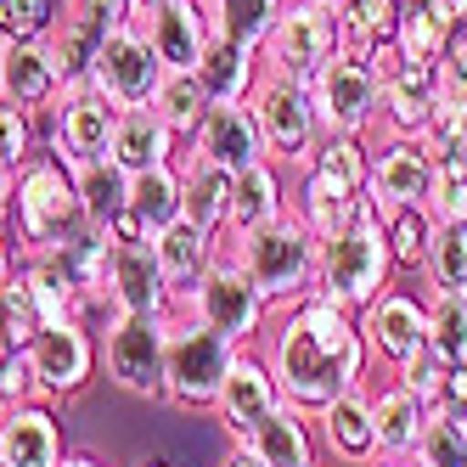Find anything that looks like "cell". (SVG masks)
I'll return each instance as SVG.
<instances>
[{"instance_id":"cell-1","label":"cell","mask_w":467,"mask_h":467,"mask_svg":"<svg viewBox=\"0 0 467 467\" xmlns=\"http://www.w3.org/2000/svg\"><path fill=\"white\" fill-rule=\"evenodd\" d=\"M265 360H271L276 389H282L287 406L316 417L338 394L366 383L372 349H366L360 316H349L338 305H327L321 293H310V298H298V305H287V316L271 332V355Z\"/></svg>"},{"instance_id":"cell-2","label":"cell","mask_w":467,"mask_h":467,"mask_svg":"<svg viewBox=\"0 0 467 467\" xmlns=\"http://www.w3.org/2000/svg\"><path fill=\"white\" fill-rule=\"evenodd\" d=\"M389 276H394V254H389V237H383V214L360 197V203L349 209V220L321 243L316 293L327 298V305L360 316L366 305H378V298L389 293Z\"/></svg>"},{"instance_id":"cell-3","label":"cell","mask_w":467,"mask_h":467,"mask_svg":"<svg viewBox=\"0 0 467 467\" xmlns=\"http://www.w3.org/2000/svg\"><path fill=\"white\" fill-rule=\"evenodd\" d=\"M231 259L248 271V282L265 293V305H298V298H310L316 293V271H321V237L298 220L293 209L287 214H276L271 225H259V231H248V237H237V243H220Z\"/></svg>"},{"instance_id":"cell-4","label":"cell","mask_w":467,"mask_h":467,"mask_svg":"<svg viewBox=\"0 0 467 467\" xmlns=\"http://www.w3.org/2000/svg\"><path fill=\"white\" fill-rule=\"evenodd\" d=\"M85 225L90 220H85V203H79L74 170L57 152L28 158L23 170L12 175V231H17V243H23V259L62 248L68 237H79Z\"/></svg>"},{"instance_id":"cell-5","label":"cell","mask_w":467,"mask_h":467,"mask_svg":"<svg viewBox=\"0 0 467 467\" xmlns=\"http://www.w3.org/2000/svg\"><path fill=\"white\" fill-rule=\"evenodd\" d=\"M344 51H349L344 12L321 6V0H287V12L276 17L271 40L259 46V68L310 85V79L327 68V62H338Z\"/></svg>"},{"instance_id":"cell-6","label":"cell","mask_w":467,"mask_h":467,"mask_svg":"<svg viewBox=\"0 0 467 467\" xmlns=\"http://www.w3.org/2000/svg\"><path fill=\"white\" fill-rule=\"evenodd\" d=\"M248 108L259 119V136H265V158L282 163V170H305L321 147V119L310 102V85L305 79H287V74H259Z\"/></svg>"},{"instance_id":"cell-7","label":"cell","mask_w":467,"mask_h":467,"mask_svg":"<svg viewBox=\"0 0 467 467\" xmlns=\"http://www.w3.org/2000/svg\"><path fill=\"white\" fill-rule=\"evenodd\" d=\"M170 321L175 316H113L102 327V360L108 378L124 394L170 400Z\"/></svg>"},{"instance_id":"cell-8","label":"cell","mask_w":467,"mask_h":467,"mask_svg":"<svg viewBox=\"0 0 467 467\" xmlns=\"http://www.w3.org/2000/svg\"><path fill=\"white\" fill-rule=\"evenodd\" d=\"M175 316H197L203 327L225 332L231 344H243V349H248L259 332H265V321H271V305H265V293L248 282L243 265L220 248V259L209 265L203 276H197V287L175 305Z\"/></svg>"},{"instance_id":"cell-9","label":"cell","mask_w":467,"mask_h":467,"mask_svg":"<svg viewBox=\"0 0 467 467\" xmlns=\"http://www.w3.org/2000/svg\"><path fill=\"white\" fill-rule=\"evenodd\" d=\"M243 344H231L225 332L203 327L197 316H175L170 321V400L186 411H203L220 400V383L231 372Z\"/></svg>"},{"instance_id":"cell-10","label":"cell","mask_w":467,"mask_h":467,"mask_svg":"<svg viewBox=\"0 0 467 467\" xmlns=\"http://www.w3.org/2000/svg\"><path fill=\"white\" fill-rule=\"evenodd\" d=\"M163 74H170V68L158 62L152 40L141 35V23H124V28H113V35H108V46L96 51L85 85L96 96H108L119 113H136V108H152Z\"/></svg>"},{"instance_id":"cell-11","label":"cell","mask_w":467,"mask_h":467,"mask_svg":"<svg viewBox=\"0 0 467 467\" xmlns=\"http://www.w3.org/2000/svg\"><path fill=\"white\" fill-rule=\"evenodd\" d=\"M310 102H316V119H321V136H360L383 119V85L366 74V62L355 51H344L338 62L310 79Z\"/></svg>"},{"instance_id":"cell-12","label":"cell","mask_w":467,"mask_h":467,"mask_svg":"<svg viewBox=\"0 0 467 467\" xmlns=\"http://www.w3.org/2000/svg\"><path fill=\"white\" fill-rule=\"evenodd\" d=\"M136 23V0H62L57 28H51V51H57V68L62 85H85L96 51L108 46L113 28Z\"/></svg>"},{"instance_id":"cell-13","label":"cell","mask_w":467,"mask_h":467,"mask_svg":"<svg viewBox=\"0 0 467 467\" xmlns=\"http://www.w3.org/2000/svg\"><path fill=\"white\" fill-rule=\"evenodd\" d=\"M23 355H28V372H35L40 400H68V394H79L96 378L102 338H96L85 321H62V327H46Z\"/></svg>"},{"instance_id":"cell-14","label":"cell","mask_w":467,"mask_h":467,"mask_svg":"<svg viewBox=\"0 0 467 467\" xmlns=\"http://www.w3.org/2000/svg\"><path fill=\"white\" fill-rule=\"evenodd\" d=\"M366 203L378 214L389 209H428L433 203V152L411 136H389L372 152V186H366Z\"/></svg>"},{"instance_id":"cell-15","label":"cell","mask_w":467,"mask_h":467,"mask_svg":"<svg viewBox=\"0 0 467 467\" xmlns=\"http://www.w3.org/2000/svg\"><path fill=\"white\" fill-rule=\"evenodd\" d=\"M113 124H119V108L108 96H96L90 85H68L57 102V130H51V152L79 170L90 158H108L113 147Z\"/></svg>"},{"instance_id":"cell-16","label":"cell","mask_w":467,"mask_h":467,"mask_svg":"<svg viewBox=\"0 0 467 467\" xmlns=\"http://www.w3.org/2000/svg\"><path fill=\"white\" fill-rule=\"evenodd\" d=\"M276 406H282V389H276L271 360H259L254 349H237V360H231V372L220 383V400H214L220 428L231 433V445H248V433Z\"/></svg>"},{"instance_id":"cell-17","label":"cell","mask_w":467,"mask_h":467,"mask_svg":"<svg viewBox=\"0 0 467 467\" xmlns=\"http://www.w3.org/2000/svg\"><path fill=\"white\" fill-rule=\"evenodd\" d=\"M186 147L225 175H243L254 163H265V136H259V119L248 102H214Z\"/></svg>"},{"instance_id":"cell-18","label":"cell","mask_w":467,"mask_h":467,"mask_svg":"<svg viewBox=\"0 0 467 467\" xmlns=\"http://www.w3.org/2000/svg\"><path fill=\"white\" fill-rule=\"evenodd\" d=\"M108 298L124 316H175V287H170V276H163L152 243H113Z\"/></svg>"},{"instance_id":"cell-19","label":"cell","mask_w":467,"mask_h":467,"mask_svg":"<svg viewBox=\"0 0 467 467\" xmlns=\"http://www.w3.org/2000/svg\"><path fill=\"white\" fill-rule=\"evenodd\" d=\"M62 90L68 85H62L51 40H0V102L40 113L62 102Z\"/></svg>"},{"instance_id":"cell-20","label":"cell","mask_w":467,"mask_h":467,"mask_svg":"<svg viewBox=\"0 0 467 467\" xmlns=\"http://www.w3.org/2000/svg\"><path fill=\"white\" fill-rule=\"evenodd\" d=\"M62 422L46 400L0 406V467H62Z\"/></svg>"},{"instance_id":"cell-21","label":"cell","mask_w":467,"mask_h":467,"mask_svg":"<svg viewBox=\"0 0 467 467\" xmlns=\"http://www.w3.org/2000/svg\"><path fill=\"white\" fill-rule=\"evenodd\" d=\"M141 35L152 40L158 62H163L170 74H192L197 62H203V46L214 40V23H209V6H203V0H175V6L141 17Z\"/></svg>"},{"instance_id":"cell-22","label":"cell","mask_w":467,"mask_h":467,"mask_svg":"<svg viewBox=\"0 0 467 467\" xmlns=\"http://www.w3.org/2000/svg\"><path fill=\"white\" fill-rule=\"evenodd\" d=\"M360 332H366V349H372L383 366H400V360H406L428 338V310H422V298L389 287L378 305L360 310Z\"/></svg>"},{"instance_id":"cell-23","label":"cell","mask_w":467,"mask_h":467,"mask_svg":"<svg viewBox=\"0 0 467 467\" xmlns=\"http://www.w3.org/2000/svg\"><path fill=\"white\" fill-rule=\"evenodd\" d=\"M108 158L119 163L124 175H147V170H163V163L181 158V136L152 108H136V113H119Z\"/></svg>"},{"instance_id":"cell-24","label":"cell","mask_w":467,"mask_h":467,"mask_svg":"<svg viewBox=\"0 0 467 467\" xmlns=\"http://www.w3.org/2000/svg\"><path fill=\"white\" fill-rule=\"evenodd\" d=\"M276 214H287V186H282V163H254V170L237 175V186H231V225L220 243H237L248 237V231L271 225Z\"/></svg>"},{"instance_id":"cell-25","label":"cell","mask_w":467,"mask_h":467,"mask_svg":"<svg viewBox=\"0 0 467 467\" xmlns=\"http://www.w3.org/2000/svg\"><path fill=\"white\" fill-rule=\"evenodd\" d=\"M316 422H321V440H327V451L338 456V462H355V467L378 462L372 394H366V389H349V394H338L327 411H316Z\"/></svg>"},{"instance_id":"cell-26","label":"cell","mask_w":467,"mask_h":467,"mask_svg":"<svg viewBox=\"0 0 467 467\" xmlns=\"http://www.w3.org/2000/svg\"><path fill=\"white\" fill-rule=\"evenodd\" d=\"M175 170H181V192H186V220L197 231H209V237H225V225H231V186H237V175L203 163L192 147L175 158Z\"/></svg>"},{"instance_id":"cell-27","label":"cell","mask_w":467,"mask_h":467,"mask_svg":"<svg viewBox=\"0 0 467 467\" xmlns=\"http://www.w3.org/2000/svg\"><path fill=\"white\" fill-rule=\"evenodd\" d=\"M186 220V192H181V170L175 163H163V170H147L130 181V225H136V237L152 243L163 237L170 225Z\"/></svg>"},{"instance_id":"cell-28","label":"cell","mask_w":467,"mask_h":467,"mask_svg":"<svg viewBox=\"0 0 467 467\" xmlns=\"http://www.w3.org/2000/svg\"><path fill=\"white\" fill-rule=\"evenodd\" d=\"M248 451H254L265 467H316V428H310V411H298V406H287V400H282V406L248 433Z\"/></svg>"},{"instance_id":"cell-29","label":"cell","mask_w":467,"mask_h":467,"mask_svg":"<svg viewBox=\"0 0 467 467\" xmlns=\"http://www.w3.org/2000/svg\"><path fill=\"white\" fill-rule=\"evenodd\" d=\"M152 254H158L163 276L175 287V305H181V298L197 287V276L220 259V237H209V231H197L192 220H181V225L163 231V237H152Z\"/></svg>"},{"instance_id":"cell-30","label":"cell","mask_w":467,"mask_h":467,"mask_svg":"<svg viewBox=\"0 0 467 467\" xmlns=\"http://www.w3.org/2000/svg\"><path fill=\"white\" fill-rule=\"evenodd\" d=\"M197 79H203V90H209V102H248L254 96V85H259V51H248V46H237V40H209L203 46V62L192 68Z\"/></svg>"},{"instance_id":"cell-31","label":"cell","mask_w":467,"mask_h":467,"mask_svg":"<svg viewBox=\"0 0 467 467\" xmlns=\"http://www.w3.org/2000/svg\"><path fill=\"white\" fill-rule=\"evenodd\" d=\"M462 35L456 17L445 0H400V28H394V40L400 51H406V62H440L451 51V40Z\"/></svg>"},{"instance_id":"cell-32","label":"cell","mask_w":467,"mask_h":467,"mask_svg":"<svg viewBox=\"0 0 467 467\" xmlns=\"http://www.w3.org/2000/svg\"><path fill=\"white\" fill-rule=\"evenodd\" d=\"M433 102H440V85H433V68L428 62H406L389 85H383V124L394 130V136H422V124L433 113Z\"/></svg>"},{"instance_id":"cell-33","label":"cell","mask_w":467,"mask_h":467,"mask_svg":"<svg viewBox=\"0 0 467 467\" xmlns=\"http://www.w3.org/2000/svg\"><path fill=\"white\" fill-rule=\"evenodd\" d=\"M130 181H136V175H124L113 158H90V163H79V170H74L85 220L96 231H108V237H113L119 220H130Z\"/></svg>"},{"instance_id":"cell-34","label":"cell","mask_w":467,"mask_h":467,"mask_svg":"<svg viewBox=\"0 0 467 467\" xmlns=\"http://www.w3.org/2000/svg\"><path fill=\"white\" fill-rule=\"evenodd\" d=\"M433 406H422V400L411 389L389 383L378 400H372V433H378V456H417V440H422V422H428Z\"/></svg>"},{"instance_id":"cell-35","label":"cell","mask_w":467,"mask_h":467,"mask_svg":"<svg viewBox=\"0 0 467 467\" xmlns=\"http://www.w3.org/2000/svg\"><path fill=\"white\" fill-rule=\"evenodd\" d=\"M305 170L344 197H366V186H372V147L360 136H321V147Z\"/></svg>"},{"instance_id":"cell-36","label":"cell","mask_w":467,"mask_h":467,"mask_svg":"<svg viewBox=\"0 0 467 467\" xmlns=\"http://www.w3.org/2000/svg\"><path fill=\"white\" fill-rule=\"evenodd\" d=\"M209 6V23L220 40H237L248 51H259L265 40H271L276 17L287 12V0H203Z\"/></svg>"},{"instance_id":"cell-37","label":"cell","mask_w":467,"mask_h":467,"mask_svg":"<svg viewBox=\"0 0 467 467\" xmlns=\"http://www.w3.org/2000/svg\"><path fill=\"white\" fill-rule=\"evenodd\" d=\"M209 108H214V102H209V90H203V79H197V74H163V85H158V96H152V113L170 124L181 141L197 136V124H203Z\"/></svg>"},{"instance_id":"cell-38","label":"cell","mask_w":467,"mask_h":467,"mask_svg":"<svg viewBox=\"0 0 467 467\" xmlns=\"http://www.w3.org/2000/svg\"><path fill=\"white\" fill-rule=\"evenodd\" d=\"M422 310H428V344L445 355V366H467V293L428 287Z\"/></svg>"},{"instance_id":"cell-39","label":"cell","mask_w":467,"mask_h":467,"mask_svg":"<svg viewBox=\"0 0 467 467\" xmlns=\"http://www.w3.org/2000/svg\"><path fill=\"white\" fill-rule=\"evenodd\" d=\"M433 231H440V220L428 209H389L383 214V237H389V254H394V271H428Z\"/></svg>"},{"instance_id":"cell-40","label":"cell","mask_w":467,"mask_h":467,"mask_svg":"<svg viewBox=\"0 0 467 467\" xmlns=\"http://www.w3.org/2000/svg\"><path fill=\"white\" fill-rule=\"evenodd\" d=\"M360 203V197H344V192H332L327 181H316L310 170H305V181H298V192H293V214L298 220H305L310 231H316V237L327 243L332 237V231H338L344 220H349V209Z\"/></svg>"},{"instance_id":"cell-41","label":"cell","mask_w":467,"mask_h":467,"mask_svg":"<svg viewBox=\"0 0 467 467\" xmlns=\"http://www.w3.org/2000/svg\"><path fill=\"white\" fill-rule=\"evenodd\" d=\"M0 332H6V344L12 349H28L46 332V316H40V298H35V287H28V276H23V265H17V276L0 287Z\"/></svg>"},{"instance_id":"cell-42","label":"cell","mask_w":467,"mask_h":467,"mask_svg":"<svg viewBox=\"0 0 467 467\" xmlns=\"http://www.w3.org/2000/svg\"><path fill=\"white\" fill-rule=\"evenodd\" d=\"M428 214L440 225L467 220V147L433 152V203H428Z\"/></svg>"},{"instance_id":"cell-43","label":"cell","mask_w":467,"mask_h":467,"mask_svg":"<svg viewBox=\"0 0 467 467\" xmlns=\"http://www.w3.org/2000/svg\"><path fill=\"white\" fill-rule=\"evenodd\" d=\"M467 451V417L445 411V406H433L428 422H422V440H417V467H456Z\"/></svg>"},{"instance_id":"cell-44","label":"cell","mask_w":467,"mask_h":467,"mask_svg":"<svg viewBox=\"0 0 467 467\" xmlns=\"http://www.w3.org/2000/svg\"><path fill=\"white\" fill-rule=\"evenodd\" d=\"M428 276H433V287H445V293H467V220H451V225L433 231Z\"/></svg>"},{"instance_id":"cell-45","label":"cell","mask_w":467,"mask_h":467,"mask_svg":"<svg viewBox=\"0 0 467 467\" xmlns=\"http://www.w3.org/2000/svg\"><path fill=\"white\" fill-rule=\"evenodd\" d=\"M445 378H451V366H445V355L433 349L428 338H422V344H417L406 360L394 366V383H400V389H411V394L422 400V406H440V394H445Z\"/></svg>"},{"instance_id":"cell-46","label":"cell","mask_w":467,"mask_h":467,"mask_svg":"<svg viewBox=\"0 0 467 467\" xmlns=\"http://www.w3.org/2000/svg\"><path fill=\"white\" fill-rule=\"evenodd\" d=\"M28 158H40V130L28 108L0 102V175H17Z\"/></svg>"},{"instance_id":"cell-47","label":"cell","mask_w":467,"mask_h":467,"mask_svg":"<svg viewBox=\"0 0 467 467\" xmlns=\"http://www.w3.org/2000/svg\"><path fill=\"white\" fill-rule=\"evenodd\" d=\"M394 28H400V0H349V6H344L349 51L378 46V40H394Z\"/></svg>"},{"instance_id":"cell-48","label":"cell","mask_w":467,"mask_h":467,"mask_svg":"<svg viewBox=\"0 0 467 467\" xmlns=\"http://www.w3.org/2000/svg\"><path fill=\"white\" fill-rule=\"evenodd\" d=\"M62 0H0V40H51Z\"/></svg>"},{"instance_id":"cell-49","label":"cell","mask_w":467,"mask_h":467,"mask_svg":"<svg viewBox=\"0 0 467 467\" xmlns=\"http://www.w3.org/2000/svg\"><path fill=\"white\" fill-rule=\"evenodd\" d=\"M428 152H445V147H467V108L456 102H433L428 124H422V136H417Z\"/></svg>"},{"instance_id":"cell-50","label":"cell","mask_w":467,"mask_h":467,"mask_svg":"<svg viewBox=\"0 0 467 467\" xmlns=\"http://www.w3.org/2000/svg\"><path fill=\"white\" fill-rule=\"evenodd\" d=\"M433 85H440V102L467 108V35H456L451 51L433 62Z\"/></svg>"},{"instance_id":"cell-51","label":"cell","mask_w":467,"mask_h":467,"mask_svg":"<svg viewBox=\"0 0 467 467\" xmlns=\"http://www.w3.org/2000/svg\"><path fill=\"white\" fill-rule=\"evenodd\" d=\"M17 400H40L35 372H28V355L17 349L6 366H0V406H17Z\"/></svg>"},{"instance_id":"cell-52","label":"cell","mask_w":467,"mask_h":467,"mask_svg":"<svg viewBox=\"0 0 467 467\" xmlns=\"http://www.w3.org/2000/svg\"><path fill=\"white\" fill-rule=\"evenodd\" d=\"M360 62H366V74H372L378 85H389L400 68H406V51H400V40H378V46H360L355 51Z\"/></svg>"},{"instance_id":"cell-53","label":"cell","mask_w":467,"mask_h":467,"mask_svg":"<svg viewBox=\"0 0 467 467\" xmlns=\"http://www.w3.org/2000/svg\"><path fill=\"white\" fill-rule=\"evenodd\" d=\"M440 406L467 417V366H451V378H445V394H440Z\"/></svg>"},{"instance_id":"cell-54","label":"cell","mask_w":467,"mask_h":467,"mask_svg":"<svg viewBox=\"0 0 467 467\" xmlns=\"http://www.w3.org/2000/svg\"><path fill=\"white\" fill-rule=\"evenodd\" d=\"M220 467H265V462H259V456H254L248 445H231V456H225Z\"/></svg>"},{"instance_id":"cell-55","label":"cell","mask_w":467,"mask_h":467,"mask_svg":"<svg viewBox=\"0 0 467 467\" xmlns=\"http://www.w3.org/2000/svg\"><path fill=\"white\" fill-rule=\"evenodd\" d=\"M163 6H175V0H136V23L152 17V12H163Z\"/></svg>"},{"instance_id":"cell-56","label":"cell","mask_w":467,"mask_h":467,"mask_svg":"<svg viewBox=\"0 0 467 467\" xmlns=\"http://www.w3.org/2000/svg\"><path fill=\"white\" fill-rule=\"evenodd\" d=\"M445 6H451V17H456V28H462V35H467V0H445Z\"/></svg>"},{"instance_id":"cell-57","label":"cell","mask_w":467,"mask_h":467,"mask_svg":"<svg viewBox=\"0 0 467 467\" xmlns=\"http://www.w3.org/2000/svg\"><path fill=\"white\" fill-rule=\"evenodd\" d=\"M62 467H108V462H96V456H62Z\"/></svg>"},{"instance_id":"cell-58","label":"cell","mask_w":467,"mask_h":467,"mask_svg":"<svg viewBox=\"0 0 467 467\" xmlns=\"http://www.w3.org/2000/svg\"><path fill=\"white\" fill-rule=\"evenodd\" d=\"M378 467H417L411 456H378Z\"/></svg>"},{"instance_id":"cell-59","label":"cell","mask_w":467,"mask_h":467,"mask_svg":"<svg viewBox=\"0 0 467 467\" xmlns=\"http://www.w3.org/2000/svg\"><path fill=\"white\" fill-rule=\"evenodd\" d=\"M12 355H17V349H12V344H6V332H0V366H6V360H12Z\"/></svg>"},{"instance_id":"cell-60","label":"cell","mask_w":467,"mask_h":467,"mask_svg":"<svg viewBox=\"0 0 467 467\" xmlns=\"http://www.w3.org/2000/svg\"><path fill=\"white\" fill-rule=\"evenodd\" d=\"M321 6H332V12H344V6H349V0H321Z\"/></svg>"},{"instance_id":"cell-61","label":"cell","mask_w":467,"mask_h":467,"mask_svg":"<svg viewBox=\"0 0 467 467\" xmlns=\"http://www.w3.org/2000/svg\"><path fill=\"white\" fill-rule=\"evenodd\" d=\"M147 467H170V462H147Z\"/></svg>"},{"instance_id":"cell-62","label":"cell","mask_w":467,"mask_h":467,"mask_svg":"<svg viewBox=\"0 0 467 467\" xmlns=\"http://www.w3.org/2000/svg\"><path fill=\"white\" fill-rule=\"evenodd\" d=\"M456 467H467V451H462V462H456Z\"/></svg>"}]
</instances>
